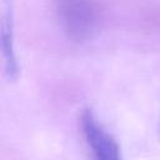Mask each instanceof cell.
<instances>
[{"label":"cell","instance_id":"cell-3","mask_svg":"<svg viewBox=\"0 0 160 160\" xmlns=\"http://www.w3.org/2000/svg\"><path fill=\"white\" fill-rule=\"evenodd\" d=\"M12 9L8 0L0 18V52L4 60L5 72L9 79L18 76V60L14 48V25Z\"/></svg>","mask_w":160,"mask_h":160},{"label":"cell","instance_id":"cell-2","mask_svg":"<svg viewBox=\"0 0 160 160\" xmlns=\"http://www.w3.org/2000/svg\"><path fill=\"white\" fill-rule=\"evenodd\" d=\"M80 124L94 160H122L118 141L90 109L81 112Z\"/></svg>","mask_w":160,"mask_h":160},{"label":"cell","instance_id":"cell-1","mask_svg":"<svg viewBox=\"0 0 160 160\" xmlns=\"http://www.w3.org/2000/svg\"><path fill=\"white\" fill-rule=\"evenodd\" d=\"M55 12L64 34L75 42L91 39L99 29L100 8L95 0H55Z\"/></svg>","mask_w":160,"mask_h":160}]
</instances>
